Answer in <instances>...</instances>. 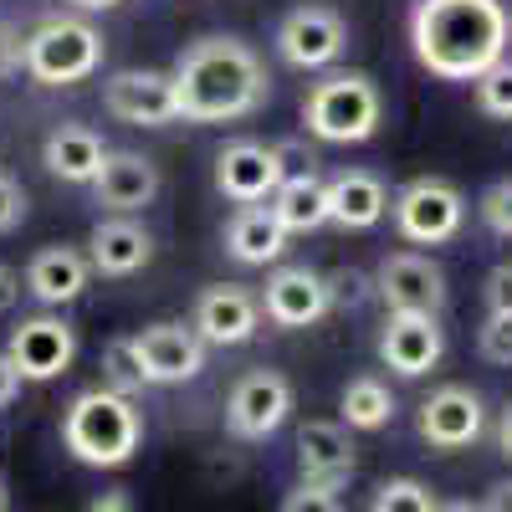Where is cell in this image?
Returning a JSON list of instances; mask_svg holds the SVG:
<instances>
[{"label": "cell", "mask_w": 512, "mask_h": 512, "mask_svg": "<svg viewBox=\"0 0 512 512\" xmlns=\"http://www.w3.org/2000/svg\"><path fill=\"white\" fill-rule=\"evenodd\" d=\"M512 16L502 0H415L410 47L415 62L441 82H477L507 57Z\"/></svg>", "instance_id": "obj_1"}, {"label": "cell", "mask_w": 512, "mask_h": 512, "mask_svg": "<svg viewBox=\"0 0 512 512\" xmlns=\"http://www.w3.org/2000/svg\"><path fill=\"white\" fill-rule=\"evenodd\" d=\"M180 123H236L267 103V67L241 36H200L175 62Z\"/></svg>", "instance_id": "obj_2"}, {"label": "cell", "mask_w": 512, "mask_h": 512, "mask_svg": "<svg viewBox=\"0 0 512 512\" xmlns=\"http://www.w3.org/2000/svg\"><path fill=\"white\" fill-rule=\"evenodd\" d=\"M144 441V410L98 384V390H82L67 415H62V446L82 461V466H128Z\"/></svg>", "instance_id": "obj_3"}, {"label": "cell", "mask_w": 512, "mask_h": 512, "mask_svg": "<svg viewBox=\"0 0 512 512\" xmlns=\"http://www.w3.org/2000/svg\"><path fill=\"white\" fill-rule=\"evenodd\" d=\"M384 98L369 72H333L303 98V128L318 144H369L379 134Z\"/></svg>", "instance_id": "obj_4"}, {"label": "cell", "mask_w": 512, "mask_h": 512, "mask_svg": "<svg viewBox=\"0 0 512 512\" xmlns=\"http://www.w3.org/2000/svg\"><path fill=\"white\" fill-rule=\"evenodd\" d=\"M103 67V36L77 16H47L26 36V77L41 88H72Z\"/></svg>", "instance_id": "obj_5"}, {"label": "cell", "mask_w": 512, "mask_h": 512, "mask_svg": "<svg viewBox=\"0 0 512 512\" xmlns=\"http://www.w3.org/2000/svg\"><path fill=\"white\" fill-rule=\"evenodd\" d=\"M390 216H395V231L400 241L410 246H441L461 231L466 221V195L451 185V180H436V175H420L410 180L395 200H390Z\"/></svg>", "instance_id": "obj_6"}, {"label": "cell", "mask_w": 512, "mask_h": 512, "mask_svg": "<svg viewBox=\"0 0 512 512\" xmlns=\"http://www.w3.org/2000/svg\"><path fill=\"white\" fill-rule=\"evenodd\" d=\"M292 415V379L277 369H246L231 384L226 400V431L236 441H267L272 431H282V420Z\"/></svg>", "instance_id": "obj_7"}, {"label": "cell", "mask_w": 512, "mask_h": 512, "mask_svg": "<svg viewBox=\"0 0 512 512\" xmlns=\"http://www.w3.org/2000/svg\"><path fill=\"white\" fill-rule=\"evenodd\" d=\"M292 175L287 169V144H256L236 139L216 154V190L236 205H262L277 195V185Z\"/></svg>", "instance_id": "obj_8"}, {"label": "cell", "mask_w": 512, "mask_h": 512, "mask_svg": "<svg viewBox=\"0 0 512 512\" xmlns=\"http://www.w3.org/2000/svg\"><path fill=\"white\" fill-rule=\"evenodd\" d=\"M344 52H349V26L328 6H297L277 26V57L287 67H297V72L333 67Z\"/></svg>", "instance_id": "obj_9"}, {"label": "cell", "mask_w": 512, "mask_h": 512, "mask_svg": "<svg viewBox=\"0 0 512 512\" xmlns=\"http://www.w3.org/2000/svg\"><path fill=\"white\" fill-rule=\"evenodd\" d=\"M374 292L384 297L390 313H431L441 318L446 308V272L436 256L420 251H390L374 272Z\"/></svg>", "instance_id": "obj_10"}, {"label": "cell", "mask_w": 512, "mask_h": 512, "mask_svg": "<svg viewBox=\"0 0 512 512\" xmlns=\"http://www.w3.org/2000/svg\"><path fill=\"white\" fill-rule=\"evenodd\" d=\"M6 359L21 379L31 384H47V379H62L77 359V333L67 318L57 313H36V318H21L11 344H6Z\"/></svg>", "instance_id": "obj_11"}, {"label": "cell", "mask_w": 512, "mask_h": 512, "mask_svg": "<svg viewBox=\"0 0 512 512\" xmlns=\"http://www.w3.org/2000/svg\"><path fill=\"white\" fill-rule=\"evenodd\" d=\"M103 108L118 123H134V128H164V123H180V98H175V77L154 72V67H128L113 72L103 82Z\"/></svg>", "instance_id": "obj_12"}, {"label": "cell", "mask_w": 512, "mask_h": 512, "mask_svg": "<svg viewBox=\"0 0 512 512\" xmlns=\"http://www.w3.org/2000/svg\"><path fill=\"white\" fill-rule=\"evenodd\" d=\"M190 328L205 338V344L236 349V344H246V338H256V328H262V297H256L251 287H241V282H216V287H205L195 297Z\"/></svg>", "instance_id": "obj_13"}, {"label": "cell", "mask_w": 512, "mask_h": 512, "mask_svg": "<svg viewBox=\"0 0 512 512\" xmlns=\"http://www.w3.org/2000/svg\"><path fill=\"white\" fill-rule=\"evenodd\" d=\"M446 354V333H441V318L431 313H390L379 328V359L390 374L400 379H420L431 374Z\"/></svg>", "instance_id": "obj_14"}, {"label": "cell", "mask_w": 512, "mask_h": 512, "mask_svg": "<svg viewBox=\"0 0 512 512\" xmlns=\"http://www.w3.org/2000/svg\"><path fill=\"white\" fill-rule=\"evenodd\" d=\"M159 164L149 154H134V149H108L98 180H93V200L108 210V216H139L159 200Z\"/></svg>", "instance_id": "obj_15"}, {"label": "cell", "mask_w": 512, "mask_h": 512, "mask_svg": "<svg viewBox=\"0 0 512 512\" xmlns=\"http://www.w3.org/2000/svg\"><path fill=\"white\" fill-rule=\"evenodd\" d=\"M482 431H487V405H482L477 390H466V384H441V390L420 405V436L436 451H461Z\"/></svg>", "instance_id": "obj_16"}, {"label": "cell", "mask_w": 512, "mask_h": 512, "mask_svg": "<svg viewBox=\"0 0 512 512\" xmlns=\"http://www.w3.org/2000/svg\"><path fill=\"white\" fill-rule=\"evenodd\" d=\"M134 349L149 384H185L205 369V338L185 323H149L134 333Z\"/></svg>", "instance_id": "obj_17"}, {"label": "cell", "mask_w": 512, "mask_h": 512, "mask_svg": "<svg viewBox=\"0 0 512 512\" xmlns=\"http://www.w3.org/2000/svg\"><path fill=\"white\" fill-rule=\"evenodd\" d=\"M328 308H333L328 277L308 267H277L262 287V313L277 328H313Z\"/></svg>", "instance_id": "obj_18"}, {"label": "cell", "mask_w": 512, "mask_h": 512, "mask_svg": "<svg viewBox=\"0 0 512 512\" xmlns=\"http://www.w3.org/2000/svg\"><path fill=\"white\" fill-rule=\"evenodd\" d=\"M88 277H93V262H88V251H77V246H41L26 262V292L41 308L77 303Z\"/></svg>", "instance_id": "obj_19"}, {"label": "cell", "mask_w": 512, "mask_h": 512, "mask_svg": "<svg viewBox=\"0 0 512 512\" xmlns=\"http://www.w3.org/2000/svg\"><path fill=\"white\" fill-rule=\"evenodd\" d=\"M103 159H108V144L88 123H57L47 134V144H41V164H47V175L62 180V185H93Z\"/></svg>", "instance_id": "obj_20"}, {"label": "cell", "mask_w": 512, "mask_h": 512, "mask_svg": "<svg viewBox=\"0 0 512 512\" xmlns=\"http://www.w3.org/2000/svg\"><path fill=\"white\" fill-rule=\"evenodd\" d=\"M297 472H303V482H318V487H344L354 477V441L344 425L308 420L297 431Z\"/></svg>", "instance_id": "obj_21"}, {"label": "cell", "mask_w": 512, "mask_h": 512, "mask_svg": "<svg viewBox=\"0 0 512 512\" xmlns=\"http://www.w3.org/2000/svg\"><path fill=\"white\" fill-rule=\"evenodd\" d=\"M390 216V190L369 169H338L328 180V221L344 231H369Z\"/></svg>", "instance_id": "obj_22"}, {"label": "cell", "mask_w": 512, "mask_h": 512, "mask_svg": "<svg viewBox=\"0 0 512 512\" xmlns=\"http://www.w3.org/2000/svg\"><path fill=\"white\" fill-rule=\"evenodd\" d=\"M149 256H154V236L134 216H108L88 236V262L103 277H134L139 267H149Z\"/></svg>", "instance_id": "obj_23"}, {"label": "cell", "mask_w": 512, "mask_h": 512, "mask_svg": "<svg viewBox=\"0 0 512 512\" xmlns=\"http://www.w3.org/2000/svg\"><path fill=\"white\" fill-rule=\"evenodd\" d=\"M226 251L241 267H272L287 251V226L272 216V205H241L226 226Z\"/></svg>", "instance_id": "obj_24"}, {"label": "cell", "mask_w": 512, "mask_h": 512, "mask_svg": "<svg viewBox=\"0 0 512 512\" xmlns=\"http://www.w3.org/2000/svg\"><path fill=\"white\" fill-rule=\"evenodd\" d=\"M272 216L287 226V236H308V231L328 226V180L318 175V169L287 175L272 195Z\"/></svg>", "instance_id": "obj_25"}, {"label": "cell", "mask_w": 512, "mask_h": 512, "mask_svg": "<svg viewBox=\"0 0 512 512\" xmlns=\"http://www.w3.org/2000/svg\"><path fill=\"white\" fill-rule=\"evenodd\" d=\"M338 410H344V425H349V431H384V425L395 420V395H390V384H384V379L359 374V379L344 384Z\"/></svg>", "instance_id": "obj_26"}, {"label": "cell", "mask_w": 512, "mask_h": 512, "mask_svg": "<svg viewBox=\"0 0 512 512\" xmlns=\"http://www.w3.org/2000/svg\"><path fill=\"white\" fill-rule=\"evenodd\" d=\"M103 384H108V390H118V395H128V400H134L144 384H149L134 338H113V344L103 349Z\"/></svg>", "instance_id": "obj_27"}, {"label": "cell", "mask_w": 512, "mask_h": 512, "mask_svg": "<svg viewBox=\"0 0 512 512\" xmlns=\"http://www.w3.org/2000/svg\"><path fill=\"white\" fill-rule=\"evenodd\" d=\"M436 507H441L436 492L425 487V482H415V477L379 482V492H374V502H369V512H436Z\"/></svg>", "instance_id": "obj_28"}, {"label": "cell", "mask_w": 512, "mask_h": 512, "mask_svg": "<svg viewBox=\"0 0 512 512\" xmlns=\"http://www.w3.org/2000/svg\"><path fill=\"white\" fill-rule=\"evenodd\" d=\"M477 108L487 118H512V57H502L477 77Z\"/></svg>", "instance_id": "obj_29"}, {"label": "cell", "mask_w": 512, "mask_h": 512, "mask_svg": "<svg viewBox=\"0 0 512 512\" xmlns=\"http://www.w3.org/2000/svg\"><path fill=\"white\" fill-rule=\"evenodd\" d=\"M477 216H482V226H487L492 236L512 241V180H492V185L482 190Z\"/></svg>", "instance_id": "obj_30"}, {"label": "cell", "mask_w": 512, "mask_h": 512, "mask_svg": "<svg viewBox=\"0 0 512 512\" xmlns=\"http://www.w3.org/2000/svg\"><path fill=\"white\" fill-rule=\"evenodd\" d=\"M477 349L487 364H512V313H487V323L477 333Z\"/></svg>", "instance_id": "obj_31"}, {"label": "cell", "mask_w": 512, "mask_h": 512, "mask_svg": "<svg viewBox=\"0 0 512 512\" xmlns=\"http://www.w3.org/2000/svg\"><path fill=\"white\" fill-rule=\"evenodd\" d=\"M282 512H344L338 487H318V482H297L282 502Z\"/></svg>", "instance_id": "obj_32"}, {"label": "cell", "mask_w": 512, "mask_h": 512, "mask_svg": "<svg viewBox=\"0 0 512 512\" xmlns=\"http://www.w3.org/2000/svg\"><path fill=\"white\" fill-rule=\"evenodd\" d=\"M369 287H374V282H369L364 272H354V267L328 277V297H333V308H359L364 297H369Z\"/></svg>", "instance_id": "obj_33"}, {"label": "cell", "mask_w": 512, "mask_h": 512, "mask_svg": "<svg viewBox=\"0 0 512 512\" xmlns=\"http://www.w3.org/2000/svg\"><path fill=\"white\" fill-rule=\"evenodd\" d=\"M16 72H26V36L11 21H0V82H11Z\"/></svg>", "instance_id": "obj_34"}, {"label": "cell", "mask_w": 512, "mask_h": 512, "mask_svg": "<svg viewBox=\"0 0 512 512\" xmlns=\"http://www.w3.org/2000/svg\"><path fill=\"white\" fill-rule=\"evenodd\" d=\"M21 221H26V190L6 175V169H0V236L16 231Z\"/></svg>", "instance_id": "obj_35"}, {"label": "cell", "mask_w": 512, "mask_h": 512, "mask_svg": "<svg viewBox=\"0 0 512 512\" xmlns=\"http://www.w3.org/2000/svg\"><path fill=\"white\" fill-rule=\"evenodd\" d=\"M482 292H487V313H512V262H497Z\"/></svg>", "instance_id": "obj_36"}, {"label": "cell", "mask_w": 512, "mask_h": 512, "mask_svg": "<svg viewBox=\"0 0 512 512\" xmlns=\"http://www.w3.org/2000/svg\"><path fill=\"white\" fill-rule=\"evenodd\" d=\"M82 512H139V507H134V492H128V487H108V492H98Z\"/></svg>", "instance_id": "obj_37"}, {"label": "cell", "mask_w": 512, "mask_h": 512, "mask_svg": "<svg viewBox=\"0 0 512 512\" xmlns=\"http://www.w3.org/2000/svg\"><path fill=\"white\" fill-rule=\"evenodd\" d=\"M16 297H21V277H16L6 262H0V313H11Z\"/></svg>", "instance_id": "obj_38"}, {"label": "cell", "mask_w": 512, "mask_h": 512, "mask_svg": "<svg viewBox=\"0 0 512 512\" xmlns=\"http://www.w3.org/2000/svg\"><path fill=\"white\" fill-rule=\"evenodd\" d=\"M16 390H21V374L11 369V359L0 354V410H6L11 400H16Z\"/></svg>", "instance_id": "obj_39"}, {"label": "cell", "mask_w": 512, "mask_h": 512, "mask_svg": "<svg viewBox=\"0 0 512 512\" xmlns=\"http://www.w3.org/2000/svg\"><path fill=\"white\" fill-rule=\"evenodd\" d=\"M482 507H487V512H512V482H497V487L487 492Z\"/></svg>", "instance_id": "obj_40"}, {"label": "cell", "mask_w": 512, "mask_h": 512, "mask_svg": "<svg viewBox=\"0 0 512 512\" xmlns=\"http://www.w3.org/2000/svg\"><path fill=\"white\" fill-rule=\"evenodd\" d=\"M497 451L512 461V405L502 410V420H497Z\"/></svg>", "instance_id": "obj_41"}, {"label": "cell", "mask_w": 512, "mask_h": 512, "mask_svg": "<svg viewBox=\"0 0 512 512\" xmlns=\"http://www.w3.org/2000/svg\"><path fill=\"white\" fill-rule=\"evenodd\" d=\"M72 6H77V11H113L118 0H72Z\"/></svg>", "instance_id": "obj_42"}, {"label": "cell", "mask_w": 512, "mask_h": 512, "mask_svg": "<svg viewBox=\"0 0 512 512\" xmlns=\"http://www.w3.org/2000/svg\"><path fill=\"white\" fill-rule=\"evenodd\" d=\"M436 512H487V507H472V502H446V507H436Z\"/></svg>", "instance_id": "obj_43"}, {"label": "cell", "mask_w": 512, "mask_h": 512, "mask_svg": "<svg viewBox=\"0 0 512 512\" xmlns=\"http://www.w3.org/2000/svg\"><path fill=\"white\" fill-rule=\"evenodd\" d=\"M0 512H11V487H6V477H0Z\"/></svg>", "instance_id": "obj_44"}, {"label": "cell", "mask_w": 512, "mask_h": 512, "mask_svg": "<svg viewBox=\"0 0 512 512\" xmlns=\"http://www.w3.org/2000/svg\"><path fill=\"white\" fill-rule=\"evenodd\" d=\"M507 16H512V11H507Z\"/></svg>", "instance_id": "obj_45"}]
</instances>
